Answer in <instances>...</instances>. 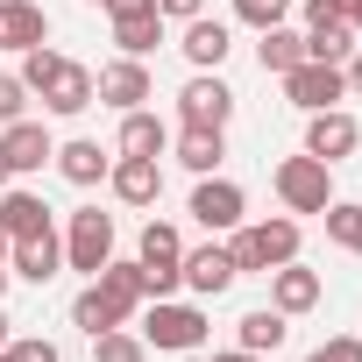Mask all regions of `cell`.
Wrapping results in <instances>:
<instances>
[{"label": "cell", "instance_id": "40", "mask_svg": "<svg viewBox=\"0 0 362 362\" xmlns=\"http://www.w3.org/2000/svg\"><path fill=\"white\" fill-rule=\"evenodd\" d=\"M0 270H8V228H0Z\"/></svg>", "mask_w": 362, "mask_h": 362}, {"label": "cell", "instance_id": "28", "mask_svg": "<svg viewBox=\"0 0 362 362\" xmlns=\"http://www.w3.org/2000/svg\"><path fill=\"white\" fill-rule=\"evenodd\" d=\"M320 221H327V242H334V249L362 256V199H334Z\"/></svg>", "mask_w": 362, "mask_h": 362}, {"label": "cell", "instance_id": "30", "mask_svg": "<svg viewBox=\"0 0 362 362\" xmlns=\"http://www.w3.org/2000/svg\"><path fill=\"white\" fill-rule=\"evenodd\" d=\"M0 362H64V355H57V341L22 334V341H8V348H0Z\"/></svg>", "mask_w": 362, "mask_h": 362}, {"label": "cell", "instance_id": "43", "mask_svg": "<svg viewBox=\"0 0 362 362\" xmlns=\"http://www.w3.org/2000/svg\"><path fill=\"white\" fill-rule=\"evenodd\" d=\"M284 8H291V0H284Z\"/></svg>", "mask_w": 362, "mask_h": 362}, {"label": "cell", "instance_id": "11", "mask_svg": "<svg viewBox=\"0 0 362 362\" xmlns=\"http://www.w3.org/2000/svg\"><path fill=\"white\" fill-rule=\"evenodd\" d=\"M57 270H64V242H57V228H43V235H22V242H8V277L50 284Z\"/></svg>", "mask_w": 362, "mask_h": 362}, {"label": "cell", "instance_id": "42", "mask_svg": "<svg viewBox=\"0 0 362 362\" xmlns=\"http://www.w3.org/2000/svg\"><path fill=\"white\" fill-rule=\"evenodd\" d=\"M0 291H8V270H0Z\"/></svg>", "mask_w": 362, "mask_h": 362}, {"label": "cell", "instance_id": "23", "mask_svg": "<svg viewBox=\"0 0 362 362\" xmlns=\"http://www.w3.org/2000/svg\"><path fill=\"white\" fill-rule=\"evenodd\" d=\"M284 334H291V320H284L277 305H256V313H242V327H235V341H242L249 355H277Z\"/></svg>", "mask_w": 362, "mask_h": 362}, {"label": "cell", "instance_id": "10", "mask_svg": "<svg viewBox=\"0 0 362 362\" xmlns=\"http://www.w3.org/2000/svg\"><path fill=\"white\" fill-rule=\"evenodd\" d=\"M93 100H107V107H142V100H156V78H149V64L142 57H114V64H100L93 71Z\"/></svg>", "mask_w": 362, "mask_h": 362}, {"label": "cell", "instance_id": "20", "mask_svg": "<svg viewBox=\"0 0 362 362\" xmlns=\"http://www.w3.org/2000/svg\"><path fill=\"white\" fill-rule=\"evenodd\" d=\"M0 228H8V242H22V235H43V228H50V206H43L36 192L8 185V192H0Z\"/></svg>", "mask_w": 362, "mask_h": 362}, {"label": "cell", "instance_id": "12", "mask_svg": "<svg viewBox=\"0 0 362 362\" xmlns=\"http://www.w3.org/2000/svg\"><path fill=\"white\" fill-rule=\"evenodd\" d=\"M107 185H114L121 206H156V199H163V163H156V156H114Z\"/></svg>", "mask_w": 362, "mask_h": 362}, {"label": "cell", "instance_id": "3", "mask_svg": "<svg viewBox=\"0 0 362 362\" xmlns=\"http://www.w3.org/2000/svg\"><path fill=\"white\" fill-rule=\"evenodd\" d=\"M270 185H277L284 214H327V206H334V163H320V156H284V163L270 170Z\"/></svg>", "mask_w": 362, "mask_h": 362}, {"label": "cell", "instance_id": "27", "mask_svg": "<svg viewBox=\"0 0 362 362\" xmlns=\"http://www.w3.org/2000/svg\"><path fill=\"white\" fill-rule=\"evenodd\" d=\"M93 284H100V291H107V298H121V305H128V313H135V305H142V298H149V277H142V263H121V256H114V263H107V270H100V277H93Z\"/></svg>", "mask_w": 362, "mask_h": 362}, {"label": "cell", "instance_id": "2", "mask_svg": "<svg viewBox=\"0 0 362 362\" xmlns=\"http://www.w3.org/2000/svg\"><path fill=\"white\" fill-rule=\"evenodd\" d=\"M228 256H235V270H242V277H270L277 263H291V256H298V221H256V228H235Z\"/></svg>", "mask_w": 362, "mask_h": 362}, {"label": "cell", "instance_id": "15", "mask_svg": "<svg viewBox=\"0 0 362 362\" xmlns=\"http://www.w3.org/2000/svg\"><path fill=\"white\" fill-rule=\"evenodd\" d=\"M177 270H185V284L199 291V298H221L242 270H235V256H228V242H206V249H185V263H177Z\"/></svg>", "mask_w": 362, "mask_h": 362}, {"label": "cell", "instance_id": "37", "mask_svg": "<svg viewBox=\"0 0 362 362\" xmlns=\"http://www.w3.org/2000/svg\"><path fill=\"white\" fill-rule=\"evenodd\" d=\"M142 8H156V0H107V15H142Z\"/></svg>", "mask_w": 362, "mask_h": 362}, {"label": "cell", "instance_id": "16", "mask_svg": "<svg viewBox=\"0 0 362 362\" xmlns=\"http://www.w3.org/2000/svg\"><path fill=\"white\" fill-rule=\"evenodd\" d=\"M170 156L185 163L192 177H214V170L228 163V128H177V135H170Z\"/></svg>", "mask_w": 362, "mask_h": 362}, {"label": "cell", "instance_id": "21", "mask_svg": "<svg viewBox=\"0 0 362 362\" xmlns=\"http://www.w3.org/2000/svg\"><path fill=\"white\" fill-rule=\"evenodd\" d=\"M50 163H57V170L71 177V185H100V177L114 170V156H107V149H100L93 135H78V142H64V149H57Z\"/></svg>", "mask_w": 362, "mask_h": 362}, {"label": "cell", "instance_id": "33", "mask_svg": "<svg viewBox=\"0 0 362 362\" xmlns=\"http://www.w3.org/2000/svg\"><path fill=\"white\" fill-rule=\"evenodd\" d=\"M305 362H362V341H355V334H334V341H320Z\"/></svg>", "mask_w": 362, "mask_h": 362}, {"label": "cell", "instance_id": "18", "mask_svg": "<svg viewBox=\"0 0 362 362\" xmlns=\"http://www.w3.org/2000/svg\"><path fill=\"white\" fill-rule=\"evenodd\" d=\"M177 50H185V64H192V71H221V64H228V50H235V36H228V22L192 15V22H185V43H177Z\"/></svg>", "mask_w": 362, "mask_h": 362}, {"label": "cell", "instance_id": "4", "mask_svg": "<svg viewBox=\"0 0 362 362\" xmlns=\"http://www.w3.org/2000/svg\"><path fill=\"white\" fill-rule=\"evenodd\" d=\"M142 341L163 348V355H192V348H206V313L199 305H177V298H149Z\"/></svg>", "mask_w": 362, "mask_h": 362}, {"label": "cell", "instance_id": "39", "mask_svg": "<svg viewBox=\"0 0 362 362\" xmlns=\"http://www.w3.org/2000/svg\"><path fill=\"white\" fill-rule=\"evenodd\" d=\"M8 177H15V170H8V149H0V192H8Z\"/></svg>", "mask_w": 362, "mask_h": 362}, {"label": "cell", "instance_id": "13", "mask_svg": "<svg viewBox=\"0 0 362 362\" xmlns=\"http://www.w3.org/2000/svg\"><path fill=\"white\" fill-rule=\"evenodd\" d=\"M0 149H8V170H15V177H29V170H43V163L57 156V142H50V128H43V121H29V114H22V121H8V128H0Z\"/></svg>", "mask_w": 362, "mask_h": 362}, {"label": "cell", "instance_id": "25", "mask_svg": "<svg viewBox=\"0 0 362 362\" xmlns=\"http://www.w3.org/2000/svg\"><path fill=\"white\" fill-rule=\"evenodd\" d=\"M256 64H263L270 78H284L291 64H305V36H298V29H284V22H277V29H263V43H256Z\"/></svg>", "mask_w": 362, "mask_h": 362}, {"label": "cell", "instance_id": "35", "mask_svg": "<svg viewBox=\"0 0 362 362\" xmlns=\"http://www.w3.org/2000/svg\"><path fill=\"white\" fill-rule=\"evenodd\" d=\"M341 78H348V93H355V100H362V43H355V50H348V64H341Z\"/></svg>", "mask_w": 362, "mask_h": 362}, {"label": "cell", "instance_id": "1", "mask_svg": "<svg viewBox=\"0 0 362 362\" xmlns=\"http://www.w3.org/2000/svg\"><path fill=\"white\" fill-rule=\"evenodd\" d=\"M50 114H86L93 107V71L78 64V57H64V50H22V71H15Z\"/></svg>", "mask_w": 362, "mask_h": 362}, {"label": "cell", "instance_id": "22", "mask_svg": "<svg viewBox=\"0 0 362 362\" xmlns=\"http://www.w3.org/2000/svg\"><path fill=\"white\" fill-rule=\"evenodd\" d=\"M121 320H128V305H121V298H107L100 284H86V291L71 298V327H78L86 341H93V334H107V327H121Z\"/></svg>", "mask_w": 362, "mask_h": 362}, {"label": "cell", "instance_id": "14", "mask_svg": "<svg viewBox=\"0 0 362 362\" xmlns=\"http://www.w3.org/2000/svg\"><path fill=\"white\" fill-rule=\"evenodd\" d=\"M320 291H327V284H320V270H305L298 256L270 270V305H277L284 320H298V313H313V305H320Z\"/></svg>", "mask_w": 362, "mask_h": 362}, {"label": "cell", "instance_id": "34", "mask_svg": "<svg viewBox=\"0 0 362 362\" xmlns=\"http://www.w3.org/2000/svg\"><path fill=\"white\" fill-rule=\"evenodd\" d=\"M156 15L163 22H192V15H206V0H156Z\"/></svg>", "mask_w": 362, "mask_h": 362}, {"label": "cell", "instance_id": "36", "mask_svg": "<svg viewBox=\"0 0 362 362\" xmlns=\"http://www.w3.org/2000/svg\"><path fill=\"white\" fill-rule=\"evenodd\" d=\"M334 8H341V22H348V29L362 36V0H334Z\"/></svg>", "mask_w": 362, "mask_h": 362}, {"label": "cell", "instance_id": "38", "mask_svg": "<svg viewBox=\"0 0 362 362\" xmlns=\"http://www.w3.org/2000/svg\"><path fill=\"white\" fill-rule=\"evenodd\" d=\"M214 362H270V355H249V348H228V355H214Z\"/></svg>", "mask_w": 362, "mask_h": 362}, {"label": "cell", "instance_id": "24", "mask_svg": "<svg viewBox=\"0 0 362 362\" xmlns=\"http://www.w3.org/2000/svg\"><path fill=\"white\" fill-rule=\"evenodd\" d=\"M114 43H121V57H149V50L163 43V15H156V8H142V15H114Z\"/></svg>", "mask_w": 362, "mask_h": 362}, {"label": "cell", "instance_id": "32", "mask_svg": "<svg viewBox=\"0 0 362 362\" xmlns=\"http://www.w3.org/2000/svg\"><path fill=\"white\" fill-rule=\"evenodd\" d=\"M22 107H29V86H22L15 71H0V128H8V121H22Z\"/></svg>", "mask_w": 362, "mask_h": 362}, {"label": "cell", "instance_id": "29", "mask_svg": "<svg viewBox=\"0 0 362 362\" xmlns=\"http://www.w3.org/2000/svg\"><path fill=\"white\" fill-rule=\"evenodd\" d=\"M142 355H149V341H142V334H128V327L93 334V362H142Z\"/></svg>", "mask_w": 362, "mask_h": 362}, {"label": "cell", "instance_id": "9", "mask_svg": "<svg viewBox=\"0 0 362 362\" xmlns=\"http://www.w3.org/2000/svg\"><path fill=\"white\" fill-rule=\"evenodd\" d=\"M355 149H362V121H355L348 107H320V114H305V156L341 163V156H355Z\"/></svg>", "mask_w": 362, "mask_h": 362}, {"label": "cell", "instance_id": "41", "mask_svg": "<svg viewBox=\"0 0 362 362\" xmlns=\"http://www.w3.org/2000/svg\"><path fill=\"white\" fill-rule=\"evenodd\" d=\"M8 341H15V334H8V313H0V348H8Z\"/></svg>", "mask_w": 362, "mask_h": 362}, {"label": "cell", "instance_id": "17", "mask_svg": "<svg viewBox=\"0 0 362 362\" xmlns=\"http://www.w3.org/2000/svg\"><path fill=\"white\" fill-rule=\"evenodd\" d=\"M36 43H50V15L36 8V0H0V50H36Z\"/></svg>", "mask_w": 362, "mask_h": 362}, {"label": "cell", "instance_id": "7", "mask_svg": "<svg viewBox=\"0 0 362 362\" xmlns=\"http://www.w3.org/2000/svg\"><path fill=\"white\" fill-rule=\"evenodd\" d=\"M284 100H291L298 114H320V107H341V100H348V78H341V64L305 57V64L284 71Z\"/></svg>", "mask_w": 362, "mask_h": 362}, {"label": "cell", "instance_id": "31", "mask_svg": "<svg viewBox=\"0 0 362 362\" xmlns=\"http://www.w3.org/2000/svg\"><path fill=\"white\" fill-rule=\"evenodd\" d=\"M235 22H249V29L263 36V29L284 22V0H235Z\"/></svg>", "mask_w": 362, "mask_h": 362}, {"label": "cell", "instance_id": "26", "mask_svg": "<svg viewBox=\"0 0 362 362\" xmlns=\"http://www.w3.org/2000/svg\"><path fill=\"white\" fill-rule=\"evenodd\" d=\"M348 50H355V29H348L341 15L305 29V57H320V64H348Z\"/></svg>", "mask_w": 362, "mask_h": 362}, {"label": "cell", "instance_id": "6", "mask_svg": "<svg viewBox=\"0 0 362 362\" xmlns=\"http://www.w3.org/2000/svg\"><path fill=\"white\" fill-rule=\"evenodd\" d=\"M177 121H185V128H228V121H235L228 78H221V71H192L185 93H177Z\"/></svg>", "mask_w": 362, "mask_h": 362}, {"label": "cell", "instance_id": "8", "mask_svg": "<svg viewBox=\"0 0 362 362\" xmlns=\"http://www.w3.org/2000/svg\"><path fill=\"white\" fill-rule=\"evenodd\" d=\"M242 214H249V192L235 185V177H199V185H192V221L206 235H235Z\"/></svg>", "mask_w": 362, "mask_h": 362}, {"label": "cell", "instance_id": "5", "mask_svg": "<svg viewBox=\"0 0 362 362\" xmlns=\"http://www.w3.org/2000/svg\"><path fill=\"white\" fill-rule=\"evenodd\" d=\"M64 263H71V270H86V277H100V270L114 263V214L78 206V214H71V228H64Z\"/></svg>", "mask_w": 362, "mask_h": 362}, {"label": "cell", "instance_id": "19", "mask_svg": "<svg viewBox=\"0 0 362 362\" xmlns=\"http://www.w3.org/2000/svg\"><path fill=\"white\" fill-rule=\"evenodd\" d=\"M114 149H121V156H163V149H170V121H163V114H149V107H128V114H121Z\"/></svg>", "mask_w": 362, "mask_h": 362}]
</instances>
